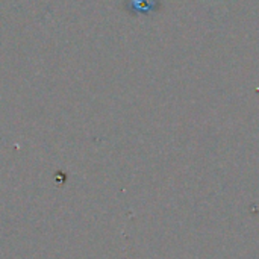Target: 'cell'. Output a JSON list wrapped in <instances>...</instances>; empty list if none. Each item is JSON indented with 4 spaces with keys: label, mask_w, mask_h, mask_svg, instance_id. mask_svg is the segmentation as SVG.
<instances>
[{
    "label": "cell",
    "mask_w": 259,
    "mask_h": 259,
    "mask_svg": "<svg viewBox=\"0 0 259 259\" xmlns=\"http://www.w3.org/2000/svg\"><path fill=\"white\" fill-rule=\"evenodd\" d=\"M131 12L135 14H150L152 11H156L161 3L158 0H127Z\"/></svg>",
    "instance_id": "6da1fadb"
}]
</instances>
